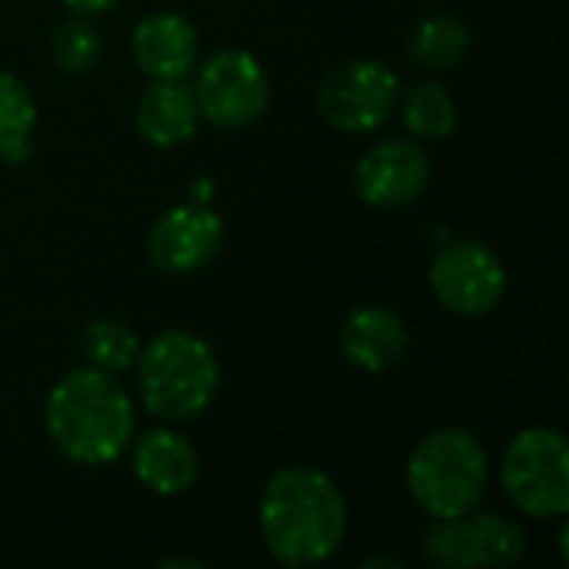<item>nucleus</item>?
<instances>
[{"label":"nucleus","instance_id":"obj_1","mask_svg":"<svg viewBox=\"0 0 569 569\" xmlns=\"http://www.w3.org/2000/svg\"><path fill=\"white\" fill-rule=\"evenodd\" d=\"M260 533L283 567H317L347 537V500L317 467H283L260 497Z\"/></svg>","mask_w":569,"mask_h":569},{"label":"nucleus","instance_id":"obj_2","mask_svg":"<svg viewBox=\"0 0 569 569\" xmlns=\"http://www.w3.org/2000/svg\"><path fill=\"white\" fill-rule=\"evenodd\" d=\"M50 443L80 467L113 463L133 440V403L113 373L100 367H80L60 377L47 397Z\"/></svg>","mask_w":569,"mask_h":569},{"label":"nucleus","instance_id":"obj_3","mask_svg":"<svg viewBox=\"0 0 569 569\" xmlns=\"http://www.w3.org/2000/svg\"><path fill=\"white\" fill-rule=\"evenodd\" d=\"M407 487L430 520L477 510L490 487V453L470 430L443 427L427 433L407 463Z\"/></svg>","mask_w":569,"mask_h":569},{"label":"nucleus","instance_id":"obj_4","mask_svg":"<svg viewBox=\"0 0 569 569\" xmlns=\"http://www.w3.org/2000/svg\"><path fill=\"white\" fill-rule=\"evenodd\" d=\"M140 397L143 407L170 423L200 417L217 397L220 363L207 340L187 330H167L153 337L140 357Z\"/></svg>","mask_w":569,"mask_h":569},{"label":"nucleus","instance_id":"obj_5","mask_svg":"<svg viewBox=\"0 0 569 569\" xmlns=\"http://www.w3.org/2000/svg\"><path fill=\"white\" fill-rule=\"evenodd\" d=\"M510 503L533 520H560L569 510V443L553 427L520 430L500 467Z\"/></svg>","mask_w":569,"mask_h":569},{"label":"nucleus","instance_id":"obj_6","mask_svg":"<svg viewBox=\"0 0 569 569\" xmlns=\"http://www.w3.org/2000/svg\"><path fill=\"white\" fill-rule=\"evenodd\" d=\"M430 563L447 569H490L520 563L527 557V533L503 513H463L433 520L423 537Z\"/></svg>","mask_w":569,"mask_h":569},{"label":"nucleus","instance_id":"obj_7","mask_svg":"<svg viewBox=\"0 0 569 569\" xmlns=\"http://www.w3.org/2000/svg\"><path fill=\"white\" fill-rule=\"evenodd\" d=\"M400 103V80L380 60H347L327 73L317 93L320 117L343 133H367L390 120Z\"/></svg>","mask_w":569,"mask_h":569},{"label":"nucleus","instance_id":"obj_8","mask_svg":"<svg viewBox=\"0 0 569 569\" xmlns=\"http://www.w3.org/2000/svg\"><path fill=\"white\" fill-rule=\"evenodd\" d=\"M193 97L203 120L223 130H240L263 117L270 103V77L253 53L237 47L220 50L200 67Z\"/></svg>","mask_w":569,"mask_h":569},{"label":"nucleus","instance_id":"obj_9","mask_svg":"<svg viewBox=\"0 0 569 569\" xmlns=\"http://www.w3.org/2000/svg\"><path fill=\"white\" fill-rule=\"evenodd\" d=\"M430 290L460 317L490 313L507 293V267L500 253L480 240L447 243L430 267Z\"/></svg>","mask_w":569,"mask_h":569},{"label":"nucleus","instance_id":"obj_10","mask_svg":"<svg viewBox=\"0 0 569 569\" xmlns=\"http://www.w3.org/2000/svg\"><path fill=\"white\" fill-rule=\"evenodd\" d=\"M430 153L407 140L390 137L373 143L357 163V190L370 207H403L413 203L430 183Z\"/></svg>","mask_w":569,"mask_h":569},{"label":"nucleus","instance_id":"obj_11","mask_svg":"<svg viewBox=\"0 0 569 569\" xmlns=\"http://www.w3.org/2000/svg\"><path fill=\"white\" fill-rule=\"evenodd\" d=\"M223 243V220L213 207L183 203L167 210L147 240V257L163 273H193L213 260Z\"/></svg>","mask_w":569,"mask_h":569},{"label":"nucleus","instance_id":"obj_12","mask_svg":"<svg viewBox=\"0 0 569 569\" xmlns=\"http://www.w3.org/2000/svg\"><path fill=\"white\" fill-rule=\"evenodd\" d=\"M197 27L170 10L150 13L133 30V60L150 80H183L197 63Z\"/></svg>","mask_w":569,"mask_h":569},{"label":"nucleus","instance_id":"obj_13","mask_svg":"<svg viewBox=\"0 0 569 569\" xmlns=\"http://www.w3.org/2000/svg\"><path fill=\"white\" fill-rule=\"evenodd\" d=\"M340 347L353 367L367 373H383L403 363L410 350V330L387 307H357L343 320Z\"/></svg>","mask_w":569,"mask_h":569},{"label":"nucleus","instance_id":"obj_14","mask_svg":"<svg viewBox=\"0 0 569 569\" xmlns=\"http://www.w3.org/2000/svg\"><path fill=\"white\" fill-rule=\"evenodd\" d=\"M133 473L157 497H180L197 483L200 457L187 437L173 430H150L137 440Z\"/></svg>","mask_w":569,"mask_h":569},{"label":"nucleus","instance_id":"obj_15","mask_svg":"<svg viewBox=\"0 0 569 569\" xmlns=\"http://www.w3.org/2000/svg\"><path fill=\"white\" fill-rule=\"evenodd\" d=\"M197 97L180 80H153V87L137 103V130L147 143L160 150L187 143L197 133Z\"/></svg>","mask_w":569,"mask_h":569},{"label":"nucleus","instance_id":"obj_16","mask_svg":"<svg viewBox=\"0 0 569 569\" xmlns=\"http://www.w3.org/2000/svg\"><path fill=\"white\" fill-rule=\"evenodd\" d=\"M37 127V103L27 83L0 73V160L20 163L30 157V133Z\"/></svg>","mask_w":569,"mask_h":569},{"label":"nucleus","instance_id":"obj_17","mask_svg":"<svg viewBox=\"0 0 569 569\" xmlns=\"http://www.w3.org/2000/svg\"><path fill=\"white\" fill-rule=\"evenodd\" d=\"M470 47V30L450 13H433L417 23L410 37V57L430 70H450Z\"/></svg>","mask_w":569,"mask_h":569},{"label":"nucleus","instance_id":"obj_18","mask_svg":"<svg viewBox=\"0 0 569 569\" xmlns=\"http://www.w3.org/2000/svg\"><path fill=\"white\" fill-rule=\"evenodd\" d=\"M403 123L420 140H443L457 130V103L447 87L423 80L403 97Z\"/></svg>","mask_w":569,"mask_h":569},{"label":"nucleus","instance_id":"obj_19","mask_svg":"<svg viewBox=\"0 0 569 569\" xmlns=\"http://www.w3.org/2000/svg\"><path fill=\"white\" fill-rule=\"evenodd\" d=\"M87 357H90V367H100L107 373H120V370H130L140 357V340L137 333L120 323V320H97L90 330H87Z\"/></svg>","mask_w":569,"mask_h":569},{"label":"nucleus","instance_id":"obj_20","mask_svg":"<svg viewBox=\"0 0 569 569\" xmlns=\"http://www.w3.org/2000/svg\"><path fill=\"white\" fill-rule=\"evenodd\" d=\"M100 57V33L87 20H67L53 37V60L67 73H83Z\"/></svg>","mask_w":569,"mask_h":569},{"label":"nucleus","instance_id":"obj_21","mask_svg":"<svg viewBox=\"0 0 569 569\" xmlns=\"http://www.w3.org/2000/svg\"><path fill=\"white\" fill-rule=\"evenodd\" d=\"M117 0H63V7H70L73 13H80V17H93V13H103V10H110Z\"/></svg>","mask_w":569,"mask_h":569},{"label":"nucleus","instance_id":"obj_22","mask_svg":"<svg viewBox=\"0 0 569 569\" xmlns=\"http://www.w3.org/2000/svg\"><path fill=\"white\" fill-rule=\"evenodd\" d=\"M363 567H367V569H373V567H400V563H397V560H390V557H373V560H367Z\"/></svg>","mask_w":569,"mask_h":569},{"label":"nucleus","instance_id":"obj_23","mask_svg":"<svg viewBox=\"0 0 569 569\" xmlns=\"http://www.w3.org/2000/svg\"><path fill=\"white\" fill-rule=\"evenodd\" d=\"M160 567H187V569H200V563H197V560H163V563H160Z\"/></svg>","mask_w":569,"mask_h":569}]
</instances>
